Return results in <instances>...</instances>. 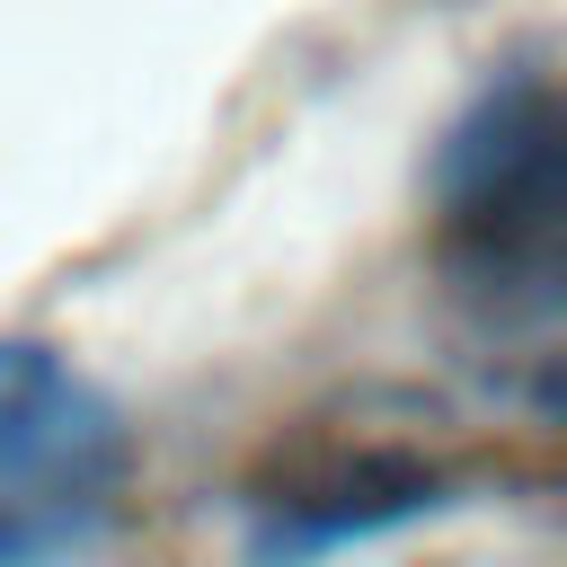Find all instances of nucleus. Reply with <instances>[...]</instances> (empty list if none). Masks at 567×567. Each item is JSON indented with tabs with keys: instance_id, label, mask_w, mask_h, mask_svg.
I'll return each mask as SVG.
<instances>
[{
	"instance_id": "nucleus-1",
	"label": "nucleus",
	"mask_w": 567,
	"mask_h": 567,
	"mask_svg": "<svg viewBox=\"0 0 567 567\" xmlns=\"http://www.w3.org/2000/svg\"><path fill=\"white\" fill-rule=\"evenodd\" d=\"M425 266L478 328L567 319V89L496 71L434 142Z\"/></svg>"
},
{
	"instance_id": "nucleus-2",
	"label": "nucleus",
	"mask_w": 567,
	"mask_h": 567,
	"mask_svg": "<svg viewBox=\"0 0 567 567\" xmlns=\"http://www.w3.org/2000/svg\"><path fill=\"white\" fill-rule=\"evenodd\" d=\"M133 425L44 337H0V567H71L124 505Z\"/></svg>"
},
{
	"instance_id": "nucleus-4",
	"label": "nucleus",
	"mask_w": 567,
	"mask_h": 567,
	"mask_svg": "<svg viewBox=\"0 0 567 567\" xmlns=\"http://www.w3.org/2000/svg\"><path fill=\"white\" fill-rule=\"evenodd\" d=\"M523 399H532L549 425H567V354H540V372L523 381Z\"/></svg>"
},
{
	"instance_id": "nucleus-3",
	"label": "nucleus",
	"mask_w": 567,
	"mask_h": 567,
	"mask_svg": "<svg viewBox=\"0 0 567 567\" xmlns=\"http://www.w3.org/2000/svg\"><path fill=\"white\" fill-rule=\"evenodd\" d=\"M239 505H248L257 558H319L408 514H434L443 470L408 443H301V452H275V470L248 478Z\"/></svg>"
}]
</instances>
